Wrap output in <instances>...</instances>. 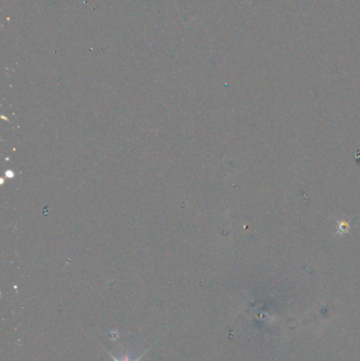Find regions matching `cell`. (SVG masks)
<instances>
[{
  "mask_svg": "<svg viewBox=\"0 0 360 361\" xmlns=\"http://www.w3.org/2000/svg\"><path fill=\"white\" fill-rule=\"evenodd\" d=\"M109 356H110V357H112L114 361H132V360H130V358H129V355H126V356H125V357H124V359H122V360H121V359H116V358H115V357H114V356H113L112 354H110V353H109ZM143 356H144V354H142V355H140V356H139V357H138V358H137V359H136L135 361H139V360H140V358H142Z\"/></svg>",
  "mask_w": 360,
  "mask_h": 361,
  "instance_id": "6da1fadb",
  "label": "cell"
}]
</instances>
